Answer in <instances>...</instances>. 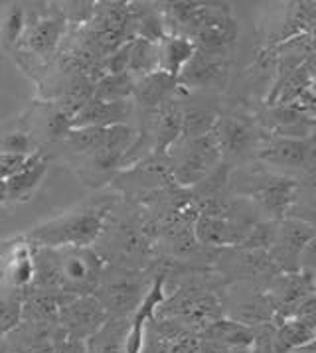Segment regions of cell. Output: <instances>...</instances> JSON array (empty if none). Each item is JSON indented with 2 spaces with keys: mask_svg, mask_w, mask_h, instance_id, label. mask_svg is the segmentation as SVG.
<instances>
[{
  "mask_svg": "<svg viewBox=\"0 0 316 353\" xmlns=\"http://www.w3.org/2000/svg\"><path fill=\"white\" fill-rule=\"evenodd\" d=\"M228 353H255V352H253V347H231V350H228Z\"/></svg>",
  "mask_w": 316,
  "mask_h": 353,
  "instance_id": "obj_34",
  "label": "cell"
},
{
  "mask_svg": "<svg viewBox=\"0 0 316 353\" xmlns=\"http://www.w3.org/2000/svg\"><path fill=\"white\" fill-rule=\"evenodd\" d=\"M214 132L219 142L221 158H233V160L244 158L251 154L261 141L255 123L249 117H241V114H228V117L219 114Z\"/></svg>",
  "mask_w": 316,
  "mask_h": 353,
  "instance_id": "obj_7",
  "label": "cell"
},
{
  "mask_svg": "<svg viewBox=\"0 0 316 353\" xmlns=\"http://www.w3.org/2000/svg\"><path fill=\"white\" fill-rule=\"evenodd\" d=\"M32 156H16V154L0 152V180H4V182H6L8 178H12V176L18 174L20 170L26 168V164H28Z\"/></svg>",
  "mask_w": 316,
  "mask_h": 353,
  "instance_id": "obj_31",
  "label": "cell"
},
{
  "mask_svg": "<svg viewBox=\"0 0 316 353\" xmlns=\"http://www.w3.org/2000/svg\"><path fill=\"white\" fill-rule=\"evenodd\" d=\"M221 150L216 132L198 139L180 141V152L174 158L172 178L180 185H196L208 180L221 166Z\"/></svg>",
  "mask_w": 316,
  "mask_h": 353,
  "instance_id": "obj_4",
  "label": "cell"
},
{
  "mask_svg": "<svg viewBox=\"0 0 316 353\" xmlns=\"http://www.w3.org/2000/svg\"><path fill=\"white\" fill-rule=\"evenodd\" d=\"M0 152L16 156H32L38 152V144L34 141V137L26 130H12V132L2 137Z\"/></svg>",
  "mask_w": 316,
  "mask_h": 353,
  "instance_id": "obj_30",
  "label": "cell"
},
{
  "mask_svg": "<svg viewBox=\"0 0 316 353\" xmlns=\"http://www.w3.org/2000/svg\"><path fill=\"white\" fill-rule=\"evenodd\" d=\"M166 316L178 318L180 324L190 325L194 330H206L210 324L221 318V302L212 292L190 290L176 300L172 310L164 312Z\"/></svg>",
  "mask_w": 316,
  "mask_h": 353,
  "instance_id": "obj_10",
  "label": "cell"
},
{
  "mask_svg": "<svg viewBox=\"0 0 316 353\" xmlns=\"http://www.w3.org/2000/svg\"><path fill=\"white\" fill-rule=\"evenodd\" d=\"M251 227L230 219L226 215H198L194 223V239L206 247H239Z\"/></svg>",
  "mask_w": 316,
  "mask_h": 353,
  "instance_id": "obj_11",
  "label": "cell"
},
{
  "mask_svg": "<svg viewBox=\"0 0 316 353\" xmlns=\"http://www.w3.org/2000/svg\"><path fill=\"white\" fill-rule=\"evenodd\" d=\"M219 111L212 105H200V103H190L182 105V132L180 141L198 139L208 132H212L217 125ZM178 141V142H180Z\"/></svg>",
  "mask_w": 316,
  "mask_h": 353,
  "instance_id": "obj_18",
  "label": "cell"
},
{
  "mask_svg": "<svg viewBox=\"0 0 316 353\" xmlns=\"http://www.w3.org/2000/svg\"><path fill=\"white\" fill-rule=\"evenodd\" d=\"M135 113V103L132 101H107L91 99L73 114L72 128H111L127 125L130 117ZM70 128V130H72Z\"/></svg>",
  "mask_w": 316,
  "mask_h": 353,
  "instance_id": "obj_12",
  "label": "cell"
},
{
  "mask_svg": "<svg viewBox=\"0 0 316 353\" xmlns=\"http://www.w3.org/2000/svg\"><path fill=\"white\" fill-rule=\"evenodd\" d=\"M0 203L2 205L8 203V199H6V182L4 180H0Z\"/></svg>",
  "mask_w": 316,
  "mask_h": 353,
  "instance_id": "obj_33",
  "label": "cell"
},
{
  "mask_svg": "<svg viewBox=\"0 0 316 353\" xmlns=\"http://www.w3.org/2000/svg\"><path fill=\"white\" fill-rule=\"evenodd\" d=\"M24 292L26 290L0 284V336L12 334L22 322Z\"/></svg>",
  "mask_w": 316,
  "mask_h": 353,
  "instance_id": "obj_25",
  "label": "cell"
},
{
  "mask_svg": "<svg viewBox=\"0 0 316 353\" xmlns=\"http://www.w3.org/2000/svg\"><path fill=\"white\" fill-rule=\"evenodd\" d=\"M54 353H89V347H87V341L66 336L59 330V334L54 339Z\"/></svg>",
  "mask_w": 316,
  "mask_h": 353,
  "instance_id": "obj_32",
  "label": "cell"
},
{
  "mask_svg": "<svg viewBox=\"0 0 316 353\" xmlns=\"http://www.w3.org/2000/svg\"><path fill=\"white\" fill-rule=\"evenodd\" d=\"M259 160L285 168L313 170L315 160V144L313 137L293 139V137H273L259 148Z\"/></svg>",
  "mask_w": 316,
  "mask_h": 353,
  "instance_id": "obj_9",
  "label": "cell"
},
{
  "mask_svg": "<svg viewBox=\"0 0 316 353\" xmlns=\"http://www.w3.org/2000/svg\"><path fill=\"white\" fill-rule=\"evenodd\" d=\"M315 341V327L302 324L297 318H287L277 324L273 338L275 353H290Z\"/></svg>",
  "mask_w": 316,
  "mask_h": 353,
  "instance_id": "obj_21",
  "label": "cell"
},
{
  "mask_svg": "<svg viewBox=\"0 0 316 353\" xmlns=\"http://www.w3.org/2000/svg\"><path fill=\"white\" fill-rule=\"evenodd\" d=\"M48 174V158H43L42 152L38 150L30 158L26 168H22L12 178L6 180V199L8 203L14 201H26V199L38 190L42 180Z\"/></svg>",
  "mask_w": 316,
  "mask_h": 353,
  "instance_id": "obj_17",
  "label": "cell"
},
{
  "mask_svg": "<svg viewBox=\"0 0 316 353\" xmlns=\"http://www.w3.org/2000/svg\"><path fill=\"white\" fill-rule=\"evenodd\" d=\"M204 338L217 341L226 350L231 347H253L255 343V330L244 324H237L233 320L219 318L214 324H210L204 330Z\"/></svg>",
  "mask_w": 316,
  "mask_h": 353,
  "instance_id": "obj_19",
  "label": "cell"
},
{
  "mask_svg": "<svg viewBox=\"0 0 316 353\" xmlns=\"http://www.w3.org/2000/svg\"><path fill=\"white\" fill-rule=\"evenodd\" d=\"M233 267L239 270L241 279H267L271 281L279 270L275 267L273 259L267 251H247L237 249V254L233 256Z\"/></svg>",
  "mask_w": 316,
  "mask_h": 353,
  "instance_id": "obj_22",
  "label": "cell"
},
{
  "mask_svg": "<svg viewBox=\"0 0 316 353\" xmlns=\"http://www.w3.org/2000/svg\"><path fill=\"white\" fill-rule=\"evenodd\" d=\"M111 318L101 302L93 296H75L68 300L58 314L59 330L75 339H91Z\"/></svg>",
  "mask_w": 316,
  "mask_h": 353,
  "instance_id": "obj_5",
  "label": "cell"
},
{
  "mask_svg": "<svg viewBox=\"0 0 316 353\" xmlns=\"http://www.w3.org/2000/svg\"><path fill=\"white\" fill-rule=\"evenodd\" d=\"M32 279H34V263H32V251L28 245L12 254V259L8 261L6 270H4V281L0 284L12 286L18 290H26L32 284Z\"/></svg>",
  "mask_w": 316,
  "mask_h": 353,
  "instance_id": "obj_27",
  "label": "cell"
},
{
  "mask_svg": "<svg viewBox=\"0 0 316 353\" xmlns=\"http://www.w3.org/2000/svg\"><path fill=\"white\" fill-rule=\"evenodd\" d=\"M150 284H146L141 272L125 267H111L103 270L93 296L101 302L111 320H129L143 302Z\"/></svg>",
  "mask_w": 316,
  "mask_h": 353,
  "instance_id": "obj_3",
  "label": "cell"
},
{
  "mask_svg": "<svg viewBox=\"0 0 316 353\" xmlns=\"http://www.w3.org/2000/svg\"><path fill=\"white\" fill-rule=\"evenodd\" d=\"M230 79V59L224 54L196 52L178 75V85L186 89L214 91L224 89Z\"/></svg>",
  "mask_w": 316,
  "mask_h": 353,
  "instance_id": "obj_6",
  "label": "cell"
},
{
  "mask_svg": "<svg viewBox=\"0 0 316 353\" xmlns=\"http://www.w3.org/2000/svg\"><path fill=\"white\" fill-rule=\"evenodd\" d=\"M273 318L275 310L271 302H269V298L265 296V292H257V294L247 296L235 306V310L230 312V320L247 325V327L269 324Z\"/></svg>",
  "mask_w": 316,
  "mask_h": 353,
  "instance_id": "obj_20",
  "label": "cell"
},
{
  "mask_svg": "<svg viewBox=\"0 0 316 353\" xmlns=\"http://www.w3.org/2000/svg\"><path fill=\"white\" fill-rule=\"evenodd\" d=\"M180 85L178 79L164 73V71H155L143 77H135V89H132V99L144 109L155 111L160 105L168 103L176 97Z\"/></svg>",
  "mask_w": 316,
  "mask_h": 353,
  "instance_id": "obj_15",
  "label": "cell"
},
{
  "mask_svg": "<svg viewBox=\"0 0 316 353\" xmlns=\"http://www.w3.org/2000/svg\"><path fill=\"white\" fill-rule=\"evenodd\" d=\"M127 71L132 77H143V75L158 71V43L148 42L143 38H135L130 42Z\"/></svg>",
  "mask_w": 316,
  "mask_h": 353,
  "instance_id": "obj_26",
  "label": "cell"
},
{
  "mask_svg": "<svg viewBox=\"0 0 316 353\" xmlns=\"http://www.w3.org/2000/svg\"><path fill=\"white\" fill-rule=\"evenodd\" d=\"M263 182L265 184L251 190L249 196L255 199L261 212L269 215V221L279 223V221L287 219V213L299 201L301 185L293 178H279V176L265 178Z\"/></svg>",
  "mask_w": 316,
  "mask_h": 353,
  "instance_id": "obj_8",
  "label": "cell"
},
{
  "mask_svg": "<svg viewBox=\"0 0 316 353\" xmlns=\"http://www.w3.org/2000/svg\"><path fill=\"white\" fill-rule=\"evenodd\" d=\"M30 18L24 4H10V8L4 12V18L0 20V36L6 46H12L18 40H22L24 32L28 28Z\"/></svg>",
  "mask_w": 316,
  "mask_h": 353,
  "instance_id": "obj_28",
  "label": "cell"
},
{
  "mask_svg": "<svg viewBox=\"0 0 316 353\" xmlns=\"http://www.w3.org/2000/svg\"><path fill=\"white\" fill-rule=\"evenodd\" d=\"M275 235H277V223L275 221H257L253 223L249 233L245 235L239 247L235 249H247V251H269L273 247Z\"/></svg>",
  "mask_w": 316,
  "mask_h": 353,
  "instance_id": "obj_29",
  "label": "cell"
},
{
  "mask_svg": "<svg viewBox=\"0 0 316 353\" xmlns=\"http://www.w3.org/2000/svg\"><path fill=\"white\" fill-rule=\"evenodd\" d=\"M196 54L194 42L182 34H166L158 42V71H164L178 79V75Z\"/></svg>",
  "mask_w": 316,
  "mask_h": 353,
  "instance_id": "obj_16",
  "label": "cell"
},
{
  "mask_svg": "<svg viewBox=\"0 0 316 353\" xmlns=\"http://www.w3.org/2000/svg\"><path fill=\"white\" fill-rule=\"evenodd\" d=\"M109 208H87L34 227L28 233V245L61 249V247H91L105 233Z\"/></svg>",
  "mask_w": 316,
  "mask_h": 353,
  "instance_id": "obj_2",
  "label": "cell"
},
{
  "mask_svg": "<svg viewBox=\"0 0 316 353\" xmlns=\"http://www.w3.org/2000/svg\"><path fill=\"white\" fill-rule=\"evenodd\" d=\"M182 132V105L180 101H168L152 111L148 134L152 139V152L166 154L180 141Z\"/></svg>",
  "mask_w": 316,
  "mask_h": 353,
  "instance_id": "obj_13",
  "label": "cell"
},
{
  "mask_svg": "<svg viewBox=\"0 0 316 353\" xmlns=\"http://www.w3.org/2000/svg\"><path fill=\"white\" fill-rule=\"evenodd\" d=\"M129 320H109L91 339H87L89 353H125Z\"/></svg>",
  "mask_w": 316,
  "mask_h": 353,
  "instance_id": "obj_23",
  "label": "cell"
},
{
  "mask_svg": "<svg viewBox=\"0 0 316 353\" xmlns=\"http://www.w3.org/2000/svg\"><path fill=\"white\" fill-rule=\"evenodd\" d=\"M135 77L129 71L115 73V75H103L93 85V99L117 103V101H132Z\"/></svg>",
  "mask_w": 316,
  "mask_h": 353,
  "instance_id": "obj_24",
  "label": "cell"
},
{
  "mask_svg": "<svg viewBox=\"0 0 316 353\" xmlns=\"http://www.w3.org/2000/svg\"><path fill=\"white\" fill-rule=\"evenodd\" d=\"M66 34V18L61 14L34 18L22 36V46L38 57H52Z\"/></svg>",
  "mask_w": 316,
  "mask_h": 353,
  "instance_id": "obj_14",
  "label": "cell"
},
{
  "mask_svg": "<svg viewBox=\"0 0 316 353\" xmlns=\"http://www.w3.org/2000/svg\"><path fill=\"white\" fill-rule=\"evenodd\" d=\"M34 279L30 288L61 292L70 296H91L105 270L101 253L91 247L48 249L30 245Z\"/></svg>",
  "mask_w": 316,
  "mask_h": 353,
  "instance_id": "obj_1",
  "label": "cell"
}]
</instances>
